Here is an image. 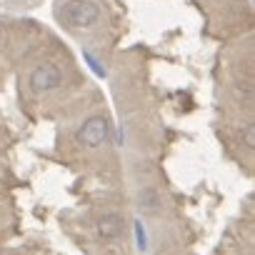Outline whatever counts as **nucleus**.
Wrapping results in <instances>:
<instances>
[{
    "mask_svg": "<svg viewBox=\"0 0 255 255\" xmlns=\"http://www.w3.org/2000/svg\"><path fill=\"white\" fill-rule=\"evenodd\" d=\"M245 143H248V148H253V145H255V128H253V125H248V128H245Z\"/></svg>",
    "mask_w": 255,
    "mask_h": 255,
    "instance_id": "nucleus-7",
    "label": "nucleus"
},
{
    "mask_svg": "<svg viewBox=\"0 0 255 255\" xmlns=\"http://www.w3.org/2000/svg\"><path fill=\"white\" fill-rule=\"evenodd\" d=\"M98 233H100L103 238H108V240L118 238V235L123 233V218H120L118 213H108V215H103V218L98 220Z\"/></svg>",
    "mask_w": 255,
    "mask_h": 255,
    "instance_id": "nucleus-4",
    "label": "nucleus"
},
{
    "mask_svg": "<svg viewBox=\"0 0 255 255\" xmlns=\"http://www.w3.org/2000/svg\"><path fill=\"white\" fill-rule=\"evenodd\" d=\"M60 80H63V73H60V68L53 65V63L38 65V68L30 73V88H33L35 93H50V90H55V88L60 85Z\"/></svg>",
    "mask_w": 255,
    "mask_h": 255,
    "instance_id": "nucleus-3",
    "label": "nucleus"
},
{
    "mask_svg": "<svg viewBox=\"0 0 255 255\" xmlns=\"http://www.w3.org/2000/svg\"><path fill=\"white\" fill-rule=\"evenodd\" d=\"M100 18V10L90 0H68L60 8V20L68 28H90Z\"/></svg>",
    "mask_w": 255,
    "mask_h": 255,
    "instance_id": "nucleus-1",
    "label": "nucleus"
},
{
    "mask_svg": "<svg viewBox=\"0 0 255 255\" xmlns=\"http://www.w3.org/2000/svg\"><path fill=\"white\" fill-rule=\"evenodd\" d=\"M83 58L88 60V65H90V70H93V73H95L98 78H105V68H103V65H100V63H98V60L93 58V53H88V50H83Z\"/></svg>",
    "mask_w": 255,
    "mask_h": 255,
    "instance_id": "nucleus-5",
    "label": "nucleus"
},
{
    "mask_svg": "<svg viewBox=\"0 0 255 255\" xmlns=\"http://www.w3.org/2000/svg\"><path fill=\"white\" fill-rule=\"evenodd\" d=\"M108 135H110V125H108V120H105L103 115L88 118V120L83 123V128L78 130V140H80L83 145H88V148L103 145V143L108 140Z\"/></svg>",
    "mask_w": 255,
    "mask_h": 255,
    "instance_id": "nucleus-2",
    "label": "nucleus"
},
{
    "mask_svg": "<svg viewBox=\"0 0 255 255\" xmlns=\"http://www.w3.org/2000/svg\"><path fill=\"white\" fill-rule=\"evenodd\" d=\"M135 238H138V248L145 250V248H148V240H145V230H143V223H140V220L135 223Z\"/></svg>",
    "mask_w": 255,
    "mask_h": 255,
    "instance_id": "nucleus-6",
    "label": "nucleus"
}]
</instances>
